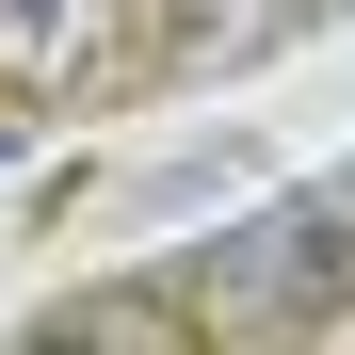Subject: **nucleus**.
Returning <instances> with one entry per match:
<instances>
[{
  "instance_id": "nucleus-1",
  "label": "nucleus",
  "mask_w": 355,
  "mask_h": 355,
  "mask_svg": "<svg viewBox=\"0 0 355 355\" xmlns=\"http://www.w3.org/2000/svg\"><path fill=\"white\" fill-rule=\"evenodd\" d=\"M178 307H194V323H275V339H307V323L355 307V226H339L323 194H275V210L226 226V243L178 259Z\"/></svg>"
},
{
  "instance_id": "nucleus-2",
  "label": "nucleus",
  "mask_w": 355,
  "mask_h": 355,
  "mask_svg": "<svg viewBox=\"0 0 355 355\" xmlns=\"http://www.w3.org/2000/svg\"><path fill=\"white\" fill-rule=\"evenodd\" d=\"M113 33H130V0H0V81H81V65H113Z\"/></svg>"
},
{
  "instance_id": "nucleus-3",
  "label": "nucleus",
  "mask_w": 355,
  "mask_h": 355,
  "mask_svg": "<svg viewBox=\"0 0 355 355\" xmlns=\"http://www.w3.org/2000/svg\"><path fill=\"white\" fill-rule=\"evenodd\" d=\"M33 339H113V355H178L194 307H178V275H113V291H65V307H33Z\"/></svg>"
},
{
  "instance_id": "nucleus-4",
  "label": "nucleus",
  "mask_w": 355,
  "mask_h": 355,
  "mask_svg": "<svg viewBox=\"0 0 355 355\" xmlns=\"http://www.w3.org/2000/svg\"><path fill=\"white\" fill-rule=\"evenodd\" d=\"M323 210H339V226H355V162H339V178H323Z\"/></svg>"
}]
</instances>
